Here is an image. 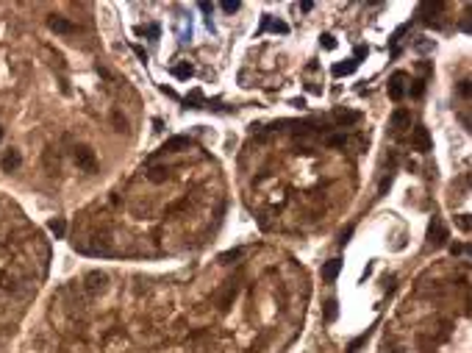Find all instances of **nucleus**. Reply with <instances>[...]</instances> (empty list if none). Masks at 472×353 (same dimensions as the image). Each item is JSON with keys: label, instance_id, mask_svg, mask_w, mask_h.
<instances>
[{"label": "nucleus", "instance_id": "nucleus-1", "mask_svg": "<svg viewBox=\"0 0 472 353\" xmlns=\"http://www.w3.org/2000/svg\"><path fill=\"white\" fill-rule=\"evenodd\" d=\"M75 164L81 167V170H86V172H94V170H97V156H94L92 147L75 145Z\"/></svg>", "mask_w": 472, "mask_h": 353}, {"label": "nucleus", "instance_id": "nucleus-2", "mask_svg": "<svg viewBox=\"0 0 472 353\" xmlns=\"http://www.w3.org/2000/svg\"><path fill=\"white\" fill-rule=\"evenodd\" d=\"M84 284H86V292L89 295H100L106 289V284H109V276L94 270V273H86L84 276Z\"/></svg>", "mask_w": 472, "mask_h": 353}, {"label": "nucleus", "instance_id": "nucleus-3", "mask_svg": "<svg viewBox=\"0 0 472 353\" xmlns=\"http://www.w3.org/2000/svg\"><path fill=\"white\" fill-rule=\"evenodd\" d=\"M389 125H392V131H395V134H403L405 128H411V112H408V109H395V112H392V120H389Z\"/></svg>", "mask_w": 472, "mask_h": 353}, {"label": "nucleus", "instance_id": "nucleus-4", "mask_svg": "<svg viewBox=\"0 0 472 353\" xmlns=\"http://www.w3.org/2000/svg\"><path fill=\"white\" fill-rule=\"evenodd\" d=\"M405 78H408L405 72H395L392 81H389V97H392L395 103H400L405 97Z\"/></svg>", "mask_w": 472, "mask_h": 353}, {"label": "nucleus", "instance_id": "nucleus-5", "mask_svg": "<svg viewBox=\"0 0 472 353\" xmlns=\"http://www.w3.org/2000/svg\"><path fill=\"white\" fill-rule=\"evenodd\" d=\"M47 25H50V31H56V34H64V36H72V34L78 31L75 23H69L67 17H59V14H50Z\"/></svg>", "mask_w": 472, "mask_h": 353}, {"label": "nucleus", "instance_id": "nucleus-6", "mask_svg": "<svg viewBox=\"0 0 472 353\" xmlns=\"http://www.w3.org/2000/svg\"><path fill=\"white\" fill-rule=\"evenodd\" d=\"M428 239H430L433 248H439V245H445V242H447V228H445L442 220H433V223L428 225Z\"/></svg>", "mask_w": 472, "mask_h": 353}, {"label": "nucleus", "instance_id": "nucleus-7", "mask_svg": "<svg viewBox=\"0 0 472 353\" xmlns=\"http://www.w3.org/2000/svg\"><path fill=\"white\" fill-rule=\"evenodd\" d=\"M414 147L420 150V153H428L430 147H433V142H430V134L425 125H417L414 128Z\"/></svg>", "mask_w": 472, "mask_h": 353}, {"label": "nucleus", "instance_id": "nucleus-8", "mask_svg": "<svg viewBox=\"0 0 472 353\" xmlns=\"http://www.w3.org/2000/svg\"><path fill=\"white\" fill-rule=\"evenodd\" d=\"M339 270H342V261H339V259L325 261V267H322V281H325V284H334L336 276H339Z\"/></svg>", "mask_w": 472, "mask_h": 353}, {"label": "nucleus", "instance_id": "nucleus-9", "mask_svg": "<svg viewBox=\"0 0 472 353\" xmlns=\"http://www.w3.org/2000/svg\"><path fill=\"white\" fill-rule=\"evenodd\" d=\"M20 164H22V156H20V150H9V153L0 159V167H3L6 172H14Z\"/></svg>", "mask_w": 472, "mask_h": 353}, {"label": "nucleus", "instance_id": "nucleus-10", "mask_svg": "<svg viewBox=\"0 0 472 353\" xmlns=\"http://www.w3.org/2000/svg\"><path fill=\"white\" fill-rule=\"evenodd\" d=\"M236 295H239V284H228V289L223 292V298H220V311H228L231 309V303L236 301Z\"/></svg>", "mask_w": 472, "mask_h": 353}, {"label": "nucleus", "instance_id": "nucleus-11", "mask_svg": "<svg viewBox=\"0 0 472 353\" xmlns=\"http://www.w3.org/2000/svg\"><path fill=\"white\" fill-rule=\"evenodd\" d=\"M167 178H170V170H167L164 164H153V167L147 170V181L150 184H164Z\"/></svg>", "mask_w": 472, "mask_h": 353}, {"label": "nucleus", "instance_id": "nucleus-12", "mask_svg": "<svg viewBox=\"0 0 472 353\" xmlns=\"http://www.w3.org/2000/svg\"><path fill=\"white\" fill-rule=\"evenodd\" d=\"M189 145H192V139H189V137H172V139H167V142H164L161 150H170V153H180V150H183V147H189Z\"/></svg>", "mask_w": 472, "mask_h": 353}, {"label": "nucleus", "instance_id": "nucleus-13", "mask_svg": "<svg viewBox=\"0 0 472 353\" xmlns=\"http://www.w3.org/2000/svg\"><path fill=\"white\" fill-rule=\"evenodd\" d=\"M261 31H275V34H289V25H286L283 20H270V17H264V23H261Z\"/></svg>", "mask_w": 472, "mask_h": 353}, {"label": "nucleus", "instance_id": "nucleus-14", "mask_svg": "<svg viewBox=\"0 0 472 353\" xmlns=\"http://www.w3.org/2000/svg\"><path fill=\"white\" fill-rule=\"evenodd\" d=\"M359 120H361L359 112H339V114H336V125H342V128H347V125H356Z\"/></svg>", "mask_w": 472, "mask_h": 353}, {"label": "nucleus", "instance_id": "nucleus-15", "mask_svg": "<svg viewBox=\"0 0 472 353\" xmlns=\"http://www.w3.org/2000/svg\"><path fill=\"white\" fill-rule=\"evenodd\" d=\"M112 125H114V131L125 134V131H128V117H125L120 109H114V112H112Z\"/></svg>", "mask_w": 472, "mask_h": 353}, {"label": "nucleus", "instance_id": "nucleus-16", "mask_svg": "<svg viewBox=\"0 0 472 353\" xmlns=\"http://www.w3.org/2000/svg\"><path fill=\"white\" fill-rule=\"evenodd\" d=\"M356 67H359V61L347 59V61H344V64H334V75H336V78H342V75H350V72H356Z\"/></svg>", "mask_w": 472, "mask_h": 353}, {"label": "nucleus", "instance_id": "nucleus-17", "mask_svg": "<svg viewBox=\"0 0 472 353\" xmlns=\"http://www.w3.org/2000/svg\"><path fill=\"white\" fill-rule=\"evenodd\" d=\"M47 228H50V234L56 236V239H61V236L67 234V223H64V217H56V220H50V223H47Z\"/></svg>", "mask_w": 472, "mask_h": 353}, {"label": "nucleus", "instance_id": "nucleus-18", "mask_svg": "<svg viewBox=\"0 0 472 353\" xmlns=\"http://www.w3.org/2000/svg\"><path fill=\"white\" fill-rule=\"evenodd\" d=\"M192 72H195V70H192V64H186V61L172 67V75L178 78V81H189V78H192Z\"/></svg>", "mask_w": 472, "mask_h": 353}, {"label": "nucleus", "instance_id": "nucleus-19", "mask_svg": "<svg viewBox=\"0 0 472 353\" xmlns=\"http://www.w3.org/2000/svg\"><path fill=\"white\" fill-rule=\"evenodd\" d=\"M336 314H339V303H336V301H328L325 309H322V317H325V323H334Z\"/></svg>", "mask_w": 472, "mask_h": 353}, {"label": "nucleus", "instance_id": "nucleus-20", "mask_svg": "<svg viewBox=\"0 0 472 353\" xmlns=\"http://www.w3.org/2000/svg\"><path fill=\"white\" fill-rule=\"evenodd\" d=\"M369 334H372V328H367V331H364V334H361V336H356V339H353V342L347 345V353H356V351H359V348H361V345H367Z\"/></svg>", "mask_w": 472, "mask_h": 353}, {"label": "nucleus", "instance_id": "nucleus-21", "mask_svg": "<svg viewBox=\"0 0 472 353\" xmlns=\"http://www.w3.org/2000/svg\"><path fill=\"white\" fill-rule=\"evenodd\" d=\"M392 181H395V175L389 172V175H383V181H381V187H378V198H383L389 192V187H392Z\"/></svg>", "mask_w": 472, "mask_h": 353}, {"label": "nucleus", "instance_id": "nucleus-22", "mask_svg": "<svg viewBox=\"0 0 472 353\" xmlns=\"http://www.w3.org/2000/svg\"><path fill=\"white\" fill-rule=\"evenodd\" d=\"M328 145L331 147H344L347 145V137H344V134H331V137H328Z\"/></svg>", "mask_w": 472, "mask_h": 353}, {"label": "nucleus", "instance_id": "nucleus-23", "mask_svg": "<svg viewBox=\"0 0 472 353\" xmlns=\"http://www.w3.org/2000/svg\"><path fill=\"white\" fill-rule=\"evenodd\" d=\"M0 289H6V292L14 289V278H11L9 273H0Z\"/></svg>", "mask_w": 472, "mask_h": 353}, {"label": "nucleus", "instance_id": "nucleus-24", "mask_svg": "<svg viewBox=\"0 0 472 353\" xmlns=\"http://www.w3.org/2000/svg\"><path fill=\"white\" fill-rule=\"evenodd\" d=\"M319 42H322L325 50H334V47H336V36L334 34H322V36H319Z\"/></svg>", "mask_w": 472, "mask_h": 353}, {"label": "nucleus", "instance_id": "nucleus-25", "mask_svg": "<svg viewBox=\"0 0 472 353\" xmlns=\"http://www.w3.org/2000/svg\"><path fill=\"white\" fill-rule=\"evenodd\" d=\"M455 225H458L464 234H470V214H458L455 217Z\"/></svg>", "mask_w": 472, "mask_h": 353}, {"label": "nucleus", "instance_id": "nucleus-26", "mask_svg": "<svg viewBox=\"0 0 472 353\" xmlns=\"http://www.w3.org/2000/svg\"><path fill=\"white\" fill-rule=\"evenodd\" d=\"M45 167H47L50 172H56V170H59V159L53 162V150H47V153H45Z\"/></svg>", "mask_w": 472, "mask_h": 353}, {"label": "nucleus", "instance_id": "nucleus-27", "mask_svg": "<svg viewBox=\"0 0 472 353\" xmlns=\"http://www.w3.org/2000/svg\"><path fill=\"white\" fill-rule=\"evenodd\" d=\"M408 92H411L414 97H420L422 92H425V81H422V78H420V81H414V86H411V89H408Z\"/></svg>", "mask_w": 472, "mask_h": 353}, {"label": "nucleus", "instance_id": "nucleus-28", "mask_svg": "<svg viewBox=\"0 0 472 353\" xmlns=\"http://www.w3.org/2000/svg\"><path fill=\"white\" fill-rule=\"evenodd\" d=\"M458 95H461V97H470V81H467V78L458 84Z\"/></svg>", "mask_w": 472, "mask_h": 353}, {"label": "nucleus", "instance_id": "nucleus-29", "mask_svg": "<svg viewBox=\"0 0 472 353\" xmlns=\"http://www.w3.org/2000/svg\"><path fill=\"white\" fill-rule=\"evenodd\" d=\"M186 206V200H178V203H172V206H167V214H175V212H180V209Z\"/></svg>", "mask_w": 472, "mask_h": 353}, {"label": "nucleus", "instance_id": "nucleus-30", "mask_svg": "<svg viewBox=\"0 0 472 353\" xmlns=\"http://www.w3.org/2000/svg\"><path fill=\"white\" fill-rule=\"evenodd\" d=\"M239 256H242V250H231V253H223V256H220V259H223L225 264H228L231 259H239Z\"/></svg>", "mask_w": 472, "mask_h": 353}, {"label": "nucleus", "instance_id": "nucleus-31", "mask_svg": "<svg viewBox=\"0 0 472 353\" xmlns=\"http://www.w3.org/2000/svg\"><path fill=\"white\" fill-rule=\"evenodd\" d=\"M364 56H367V47H364V45H359V47H356V59H353V61L364 59Z\"/></svg>", "mask_w": 472, "mask_h": 353}, {"label": "nucleus", "instance_id": "nucleus-32", "mask_svg": "<svg viewBox=\"0 0 472 353\" xmlns=\"http://www.w3.org/2000/svg\"><path fill=\"white\" fill-rule=\"evenodd\" d=\"M464 250H467V248H464V245H458V242H455V245H450V253H453V256H458V253H464Z\"/></svg>", "mask_w": 472, "mask_h": 353}, {"label": "nucleus", "instance_id": "nucleus-33", "mask_svg": "<svg viewBox=\"0 0 472 353\" xmlns=\"http://www.w3.org/2000/svg\"><path fill=\"white\" fill-rule=\"evenodd\" d=\"M236 9H239V3H223V11H228V14L236 11Z\"/></svg>", "mask_w": 472, "mask_h": 353}, {"label": "nucleus", "instance_id": "nucleus-34", "mask_svg": "<svg viewBox=\"0 0 472 353\" xmlns=\"http://www.w3.org/2000/svg\"><path fill=\"white\" fill-rule=\"evenodd\" d=\"M350 236H353V225H350V228H347V231H342V245H344V242H347V239H350Z\"/></svg>", "mask_w": 472, "mask_h": 353}, {"label": "nucleus", "instance_id": "nucleus-35", "mask_svg": "<svg viewBox=\"0 0 472 353\" xmlns=\"http://www.w3.org/2000/svg\"><path fill=\"white\" fill-rule=\"evenodd\" d=\"M134 53H136V56H139V59H142V61H145V59H147V53H145V50H142V47H134Z\"/></svg>", "mask_w": 472, "mask_h": 353}, {"label": "nucleus", "instance_id": "nucleus-36", "mask_svg": "<svg viewBox=\"0 0 472 353\" xmlns=\"http://www.w3.org/2000/svg\"><path fill=\"white\" fill-rule=\"evenodd\" d=\"M0 139H3V128H0Z\"/></svg>", "mask_w": 472, "mask_h": 353}]
</instances>
